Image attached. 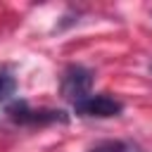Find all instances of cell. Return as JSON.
I'll return each instance as SVG.
<instances>
[{"label": "cell", "mask_w": 152, "mask_h": 152, "mask_svg": "<svg viewBox=\"0 0 152 152\" xmlns=\"http://www.w3.org/2000/svg\"><path fill=\"white\" fill-rule=\"evenodd\" d=\"M7 116H10L14 124H21V126L64 124V121L69 119L62 109H33V107H28V102H24V100L12 102V104L7 107Z\"/></svg>", "instance_id": "cell-1"}, {"label": "cell", "mask_w": 152, "mask_h": 152, "mask_svg": "<svg viewBox=\"0 0 152 152\" xmlns=\"http://www.w3.org/2000/svg\"><path fill=\"white\" fill-rule=\"evenodd\" d=\"M90 88H93V71L90 69H86L81 64H71V66L64 69L62 83H59L62 97H66L76 104V102H81L83 97L90 95Z\"/></svg>", "instance_id": "cell-2"}, {"label": "cell", "mask_w": 152, "mask_h": 152, "mask_svg": "<svg viewBox=\"0 0 152 152\" xmlns=\"http://www.w3.org/2000/svg\"><path fill=\"white\" fill-rule=\"evenodd\" d=\"M74 112L78 116H90V119H109V116H119L124 112V102L112 97L109 93H90L88 97H83L81 102L74 104Z\"/></svg>", "instance_id": "cell-3"}, {"label": "cell", "mask_w": 152, "mask_h": 152, "mask_svg": "<svg viewBox=\"0 0 152 152\" xmlns=\"http://www.w3.org/2000/svg\"><path fill=\"white\" fill-rule=\"evenodd\" d=\"M88 152H142V147L133 140H102Z\"/></svg>", "instance_id": "cell-4"}, {"label": "cell", "mask_w": 152, "mask_h": 152, "mask_svg": "<svg viewBox=\"0 0 152 152\" xmlns=\"http://www.w3.org/2000/svg\"><path fill=\"white\" fill-rule=\"evenodd\" d=\"M17 93V78L7 71H0V102H7Z\"/></svg>", "instance_id": "cell-5"}]
</instances>
